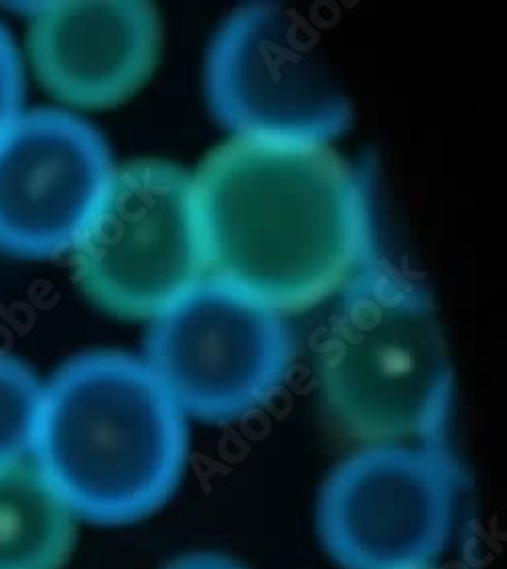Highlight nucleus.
<instances>
[{
    "label": "nucleus",
    "mask_w": 507,
    "mask_h": 569,
    "mask_svg": "<svg viewBox=\"0 0 507 569\" xmlns=\"http://www.w3.org/2000/svg\"><path fill=\"white\" fill-rule=\"evenodd\" d=\"M206 98L233 137L331 144L354 124L311 33L278 2L228 14L208 49Z\"/></svg>",
    "instance_id": "obj_6"
},
{
    "label": "nucleus",
    "mask_w": 507,
    "mask_h": 569,
    "mask_svg": "<svg viewBox=\"0 0 507 569\" xmlns=\"http://www.w3.org/2000/svg\"><path fill=\"white\" fill-rule=\"evenodd\" d=\"M43 386L27 365L0 353V465L31 458Z\"/></svg>",
    "instance_id": "obj_11"
},
{
    "label": "nucleus",
    "mask_w": 507,
    "mask_h": 569,
    "mask_svg": "<svg viewBox=\"0 0 507 569\" xmlns=\"http://www.w3.org/2000/svg\"><path fill=\"white\" fill-rule=\"evenodd\" d=\"M115 171L105 138L39 108L0 130V251L46 260L71 250Z\"/></svg>",
    "instance_id": "obj_8"
},
{
    "label": "nucleus",
    "mask_w": 507,
    "mask_h": 569,
    "mask_svg": "<svg viewBox=\"0 0 507 569\" xmlns=\"http://www.w3.org/2000/svg\"><path fill=\"white\" fill-rule=\"evenodd\" d=\"M416 569H435L433 566H425V568H416Z\"/></svg>",
    "instance_id": "obj_14"
},
{
    "label": "nucleus",
    "mask_w": 507,
    "mask_h": 569,
    "mask_svg": "<svg viewBox=\"0 0 507 569\" xmlns=\"http://www.w3.org/2000/svg\"><path fill=\"white\" fill-rule=\"evenodd\" d=\"M78 517L31 458L0 465V569H61Z\"/></svg>",
    "instance_id": "obj_10"
},
{
    "label": "nucleus",
    "mask_w": 507,
    "mask_h": 569,
    "mask_svg": "<svg viewBox=\"0 0 507 569\" xmlns=\"http://www.w3.org/2000/svg\"><path fill=\"white\" fill-rule=\"evenodd\" d=\"M71 250L96 307L157 319L208 276L193 177L167 160L118 164Z\"/></svg>",
    "instance_id": "obj_4"
},
{
    "label": "nucleus",
    "mask_w": 507,
    "mask_h": 569,
    "mask_svg": "<svg viewBox=\"0 0 507 569\" xmlns=\"http://www.w3.org/2000/svg\"><path fill=\"white\" fill-rule=\"evenodd\" d=\"M162 569H243L233 559L218 553H189L183 558L175 559Z\"/></svg>",
    "instance_id": "obj_13"
},
{
    "label": "nucleus",
    "mask_w": 507,
    "mask_h": 569,
    "mask_svg": "<svg viewBox=\"0 0 507 569\" xmlns=\"http://www.w3.org/2000/svg\"><path fill=\"white\" fill-rule=\"evenodd\" d=\"M193 191L209 276L282 315L339 295L380 253L368 181L331 144L231 137Z\"/></svg>",
    "instance_id": "obj_1"
},
{
    "label": "nucleus",
    "mask_w": 507,
    "mask_h": 569,
    "mask_svg": "<svg viewBox=\"0 0 507 569\" xmlns=\"http://www.w3.org/2000/svg\"><path fill=\"white\" fill-rule=\"evenodd\" d=\"M23 63L9 31L0 24V130L21 112Z\"/></svg>",
    "instance_id": "obj_12"
},
{
    "label": "nucleus",
    "mask_w": 507,
    "mask_h": 569,
    "mask_svg": "<svg viewBox=\"0 0 507 569\" xmlns=\"http://www.w3.org/2000/svg\"><path fill=\"white\" fill-rule=\"evenodd\" d=\"M152 376L185 418L233 423L262 410L289 379L295 341L285 315L206 276L150 322Z\"/></svg>",
    "instance_id": "obj_5"
},
{
    "label": "nucleus",
    "mask_w": 507,
    "mask_h": 569,
    "mask_svg": "<svg viewBox=\"0 0 507 569\" xmlns=\"http://www.w3.org/2000/svg\"><path fill=\"white\" fill-rule=\"evenodd\" d=\"M185 420L145 361L80 355L43 388L31 460L78 519L135 523L181 482Z\"/></svg>",
    "instance_id": "obj_2"
},
{
    "label": "nucleus",
    "mask_w": 507,
    "mask_h": 569,
    "mask_svg": "<svg viewBox=\"0 0 507 569\" xmlns=\"http://www.w3.org/2000/svg\"><path fill=\"white\" fill-rule=\"evenodd\" d=\"M161 46V19L150 2H49L31 11L37 78L76 108L127 102L152 76Z\"/></svg>",
    "instance_id": "obj_9"
},
{
    "label": "nucleus",
    "mask_w": 507,
    "mask_h": 569,
    "mask_svg": "<svg viewBox=\"0 0 507 569\" xmlns=\"http://www.w3.org/2000/svg\"><path fill=\"white\" fill-rule=\"evenodd\" d=\"M325 410L369 445L447 440L453 367L427 288L381 253L339 292L315 357Z\"/></svg>",
    "instance_id": "obj_3"
},
{
    "label": "nucleus",
    "mask_w": 507,
    "mask_h": 569,
    "mask_svg": "<svg viewBox=\"0 0 507 569\" xmlns=\"http://www.w3.org/2000/svg\"><path fill=\"white\" fill-rule=\"evenodd\" d=\"M461 487L447 440L369 445L325 480L319 536L341 568L433 566L449 541Z\"/></svg>",
    "instance_id": "obj_7"
}]
</instances>
